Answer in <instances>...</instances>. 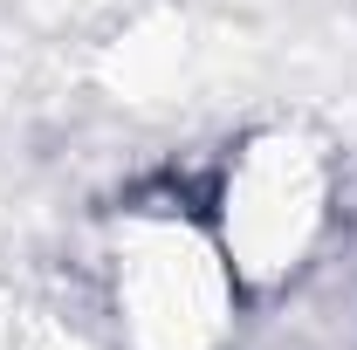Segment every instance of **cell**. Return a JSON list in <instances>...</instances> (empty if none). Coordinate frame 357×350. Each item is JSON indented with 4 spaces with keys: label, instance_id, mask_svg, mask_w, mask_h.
I'll use <instances>...</instances> for the list:
<instances>
[{
    "label": "cell",
    "instance_id": "2",
    "mask_svg": "<svg viewBox=\"0 0 357 350\" xmlns=\"http://www.w3.org/2000/svg\"><path fill=\"white\" fill-rule=\"evenodd\" d=\"M323 220V178L296 144H255L241 158V172H227L220 192V248L234 275H275L296 268L289 254H303Z\"/></svg>",
    "mask_w": 357,
    "mask_h": 350
},
{
    "label": "cell",
    "instance_id": "1",
    "mask_svg": "<svg viewBox=\"0 0 357 350\" xmlns=\"http://www.w3.org/2000/svg\"><path fill=\"white\" fill-rule=\"evenodd\" d=\"M234 261L178 220H131L117 254V323L131 350H206L220 337Z\"/></svg>",
    "mask_w": 357,
    "mask_h": 350
}]
</instances>
